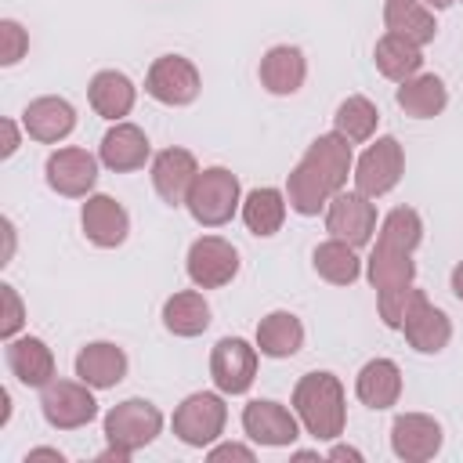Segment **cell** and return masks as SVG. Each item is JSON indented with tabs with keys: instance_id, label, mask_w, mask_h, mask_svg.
Wrapping results in <instances>:
<instances>
[{
	"instance_id": "obj_17",
	"label": "cell",
	"mask_w": 463,
	"mask_h": 463,
	"mask_svg": "<svg viewBox=\"0 0 463 463\" xmlns=\"http://www.w3.org/2000/svg\"><path fill=\"white\" fill-rule=\"evenodd\" d=\"M22 130L40 145H58L76 130V109L58 94L33 98L22 112Z\"/></svg>"
},
{
	"instance_id": "obj_31",
	"label": "cell",
	"mask_w": 463,
	"mask_h": 463,
	"mask_svg": "<svg viewBox=\"0 0 463 463\" xmlns=\"http://www.w3.org/2000/svg\"><path fill=\"white\" fill-rule=\"evenodd\" d=\"M311 268L329 286H351V282L362 279V257H358V250L351 242H344V239H333V235L315 246Z\"/></svg>"
},
{
	"instance_id": "obj_32",
	"label": "cell",
	"mask_w": 463,
	"mask_h": 463,
	"mask_svg": "<svg viewBox=\"0 0 463 463\" xmlns=\"http://www.w3.org/2000/svg\"><path fill=\"white\" fill-rule=\"evenodd\" d=\"M365 279H369V286L376 293L380 289H394V286H409V282H416V260L405 250L376 242L373 253L365 257Z\"/></svg>"
},
{
	"instance_id": "obj_2",
	"label": "cell",
	"mask_w": 463,
	"mask_h": 463,
	"mask_svg": "<svg viewBox=\"0 0 463 463\" xmlns=\"http://www.w3.org/2000/svg\"><path fill=\"white\" fill-rule=\"evenodd\" d=\"M293 412L315 441H336L347 427V394L329 369L304 373L293 387Z\"/></svg>"
},
{
	"instance_id": "obj_46",
	"label": "cell",
	"mask_w": 463,
	"mask_h": 463,
	"mask_svg": "<svg viewBox=\"0 0 463 463\" xmlns=\"http://www.w3.org/2000/svg\"><path fill=\"white\" fill-rule=\"evenodd\" d=\"M423 4H427L430 11H445V7H452L456 0H423Z\"/></svg>"
},
{
	"instance_id": "obj_30",
	"label": "cell",
	"mask_w": 463,
	"mask_h": 463,
	"mask_svg": "<svg viewBox=\"0 0 463 463\" xmlns=\"http://www.w3.org/2000/svg\"><path fill=\"white\" fill-rule=\"evenodd\" d=\"M373 61H376L380 76H387L394 83H405L423 69V47L398 36V33H383L373 47Z\"/></svg>"
},
{
	"instance_id": "obj_42",
	"label": "cell",
	"mask_w": 463,
	"mask_h": 463,
	"mask_svg": "<svg viewBox=\"0 0 463 463\" xmlns=\"http://www.w3.org/2000/svg\"><path fill=\"white\" fill-rule=\"evenodd\" d=\"M29 459H54V463H65V456H61L58 449H43V445H40V449H29V452H25V463H29Z\"/></svg>"
},
{
	"instance_id": "obj_4",
	"label": "cell",
	"mask_w": 463,
	"mask_h": 463,
	"mask_svg": "<svg viewBox=\"0 0 463 463\" xmlns=\"http://www.w3.org/2000/svg\"><path fill=\"white\" fill-rule=\"evenodd\" d=\"M105 441L116 449H127L130 456L148 449L163 434V412L148 398H123L116 402L101 420Z\"/></svg>"
},
{
	"instance_id": "obj_37",
	"label": "cell",
	"mask_w": 463,
	"mask_h": 463,
	"mask_svg": "<svg viewBox=\"0 0 463 463\" xmlns=\"http://www.w3.org/2000/svg\"><path fill=\"white\" fill-rule=\"evenodd\" d=\"M29 51V33L14 22V18H0V65L11 69L25 58Z\"/></svg>"
},
{
	"instance_id": "obj_8",
	"label": "cell",
	"mask_w": 463,
	"mask_h": 463,
	"mask_svg": "<svg viewBox=\"0 0 463 463\" xmlns=\"http://www.w3.org/2000/svg\"><path fill=\"white\" fill-rule=\"evenodd\" d=\"M402 174H405L402 141L391 137V134H383V137H376V141L354 159V174H351V177H354V188H358L362 195L380 199V195H387V192L398 188Z\"/></svg>"
},
{
	"instance_id": "obj_6",
	"label": "cell",
	"mask_w": 463,
	"mask_h": 463,
	"mask_svg": "<svg viewBox=\"0 0 463 463\" xmlns=\"http://www.w3.org/2000/svg\"><path fill=\"white\" fill-rule=\"evenodd\" d=\"M40 412L54 430H80L98 416V398L94 387L76 380H51L40 391Z\"/></svg>"
},
{
	"instance_id": "obj_16",
	"label": "cell",
	"mask_w": 463,
	"mask_h": 463,
	"mask_svg": "<svg viewBox=\"0 0 463 463\" xmlns=\"http://www.w3.org/2000/svg\"><path fill=\"white\" fill-rule=\"evenodd\" d=\"M98 159L101 166H109L112 174H130V170H141L148 159H152V145H148V134L137 127V123H112L98 145Z\"/></svg>"
},
{
	"instance_id": "obj_11",
	"label": "cell",
	"mask_w": 463,
	"mask_h": 463,
	"mask_svg": "<svg viewBox=\"0 0 463 463\" xmlns=\"http://www.w3.org/2000/svg\"><path fill=\"white\" fill-rule=\"evenodd\" d=\"M184 271L199 289H221L239 275V250L221 235H199L188 246Z\"/></svg>"
},
{
	"instance_id": "obj_24",
	"label": "cell",
	"mask_w": 463,
	"mask_h": 463,
	"mask_svg": "<svg viewBox=\"0 0 463 463\" xmlns=\"http://www.w3.org/2000/svg\"><path fill=\"white\" fill-rule=\"evenodd\" d=\"M87 98H90V109L101 116V119H112L119 123L123 116H130L134 101H137V87L127 72L119 69H101L90 76V87H87Z\"/></svg>"
},
{
	"instance_id": "obj_14",
	"label": "cell",
	"mask_w": 463,
	"mask_h": 463,
	"mask_svg": "<svg viewBox=\"0 0 463 463\" xmlns=\"http://www.w3.org/2000/svg\"><path fill=\"white\" fill-rule=\"evenodd\" d=\"M441 423L427 412H402L391 423V452L405 463H427L441 452Z\"/></svg>"
},
{
	"instance_id": "obj_34",
	"label": "cell",
	"mask_w": 463,
	"mask_h": 463,
	"mask_svg": "<svg viewBox=\"0 0 463 463\" xmlns=\"http://www.w3.org/2000/svg\"><path fill=\"white\" fill-rule=\"evenodd\" d=\"M376 242L412 253L423 242V217L412 206H394L391 213H383L380 232H376Z\"/></svg>"
},
{
	"instance_id": "obj_44",
	"label": "cell",
	"mask_w": 463,
	"mask_h": 463,
	"mask_svg": "<svg viewBox=\"0 0 463 463\" xmlns=\"http://www.w3.org/2000/svg\"><path fill=\"white\" fill-rule=\"evenodd\" d=\"M449 286H452V293H456V300H463V260L452 268V275H449Z\"/></svg>"
},
{
	"instance_id": "obj_13",
	"label": "cell",
	"mask_w": 463,
	"mask_h": 463,
	"mask_svg": "<svg viewBox=\"0 0 463 463\" xmlns=\"http://www.w3.org/2000/svg\"><path fill=\"white\" fill-rule=\"evenodd\" d=\"M242 430L253 445L264 449H286L300 438V420L293 409H286L275 398H253L242 409Z\"/></svg>"
},
{
	"instance_id": "obj_38",
	"label": "cell",
	"mask_w": 463,
	"mask_h": 463,
	"mask_svg": "<svg viewBox=\"0 0 463 463\" xmlns=\"http://www.w3.org/2000/svg\"><path fill=\"white\" fill-rule=\"evenodd\" d=\"M206 459L210 463H221V459H242V463H253L257 459V452L250 449V445H239V441H224V445H210V452H206Z\"/></svg>"
},
{
	"instance_id": "obj_25",
	"label": "cell",
	"mask_w": 463,
	"mask_h": 463,
	"mask_svg": "<svg viewBox=\"0 0 463 463\" xmlns=\"http://www.w3.org/2000/svg\"><path fill=\"white\" fill-rule=\"evenodd\" d=\"M394 101H398V109H402L405 116H412V119H434V116H441L445 105H449V87H445V80L434 76V72H416L412 80L398 83Z\"/></svg>"
},
{
	"instance_id": "obj_9",
	"label": "cell",
	"mask_w": 463,
	"mask_h": 463,
	"mask_svg": "<svg viewBox=\"0 0 463 463\" xmlns=\"http://www.w3.org/2000/svg\"><path fill=\"white\" fill-rule=\"evenodd\" d=\"M260 351L242 336H221L210 351V380L221 394H246L257 380Z\"/></svg>"
},
{
	"instance_id": "obj_3",
	"label": "cell",
	"mask_w": 463,
	"mask_h": 463,
	"mask_svg": "<svg viewBox=\"0 0 463 463\" xmlns=\"http://www.w3.org/2000/svg\"><path fill=\"white\" fill-rule=\"evenodd\" d=\"M184 206H188V213H192L195 224L221 228L242 206V184H239V177L228 166H203L195 174L192 188H188Z\"/></svg>"
},
{
	"instance_id": "obj_19",
	"label": "cell",
	"mask_w": 463,
	"mask_h": 463,
	"mask_svg": "<svg viewBox=\"0 0 463 463\" xmlns=\"http://www.w3.org/2000/svg\"><path fill=\"white\" fill-rule=\"evenodd\" d=\"M402 333H405V340H409L412 351H420V354H438V351H445L449 340H452V318H449L441 307H434V304L427 300V293H420L416 304L405 311Z\"/></svg>"
},
{
	"instance_id": "obj_12",
	"label": "cell",
	"mask_w": 463,
	"mask_h": 463,
	"mask_svg": "<svg viewBox=\"0 0 463 463\" xmlns=\"http://www.w3.org/2000/svg\"><path fill=\"white\" fill-rule=\"evenodd\" d=\"M98 166L101 159L87 148H54L43 163V177L51 184V192L65 195V199H87L98 184Z\"/></svg>"
},
{
	"instance_id": "obj_39",
	"label": "cell",
	"mask_w": 463,
	"mask_h": 463,
	"mask_svg": "<svg viewBox=\"0 0 463 463\" xmlns=\"http://www.w3.org/2000/svg\"><path fill=\"white\" fill-rule=\"evenodd\" d=\"M0 130H4V145H0V159H11L22 145V130L14 119H0Z\"/></svg>"
},
{
	"instance_id": "obj_36",
	"label": "cell",
	"mask_w": 463,
	"mask_h": 463,
	"mask_svg": "<svg viewBox=\"0 0 463 463\" xmlns=\"http://www.w3.org/2000/svg\"><path fill=\"white\" fill-rule=\"evenodd\" d=\"M22 326H25V304H22L18 289L11 282H4L0 286V336H4V344L14 340L22 333Z\"/></svg>"
},
{
	"instance_id": "obj_23",
	"label": "cell",
	"mask_w": 463,
	"mask_h": 463,
	"mask_svg": "<svg viewBox=\"0 0 463 463\" xmlns=\"http://www.w3.org/2000/svg\"><path fill=\"white\" fill-rule=\"evenodd\" d=\"M354 394L373 412L398 405V398H402V369H398V362L394 358H369L354 376Z\"/></svg>"
},
{
	"instance_id": "obj_26",
	"label": "cell",
	"mask_w": 463,
	"mask_h": 463,
	"mask_svg": "<svg viewBox=\"0 0 463 463\" xmlns=\"http://www.w3.org/2000/svg\"><path fill=\"white\" fill-rule=\"evenodd\" d=\"M210 322H213V311H210L206 297L199 293V286H195V289L170 293V297L163 300V326H166V333H174V336L192 340V336L206 333Z\"/></svg>"
},
{
	"instance_id": "obj_20",
	"label": "cell",
	"mask_w": 463,
	"mask_h": 463,
	"mask_svg": "<svg viewBox=\"0 0 463 463\" xmlns=\"http://www.w3.org/2000/svg\"><path fill=\"white\" fill-rule=\"evenodd\" d=\"M257 76H260V87L275 98H289L304 87L307 80V58L300 47L293 43H275L264 51L260 65H257Z\"/></svg>"
},
{
	"instance_id": "obj_18",
	"label": "cell",
	"mask_w": 463,
	"mask_h": 463,
	"mask_svg": "<svg viewBox=\"0 0 463 463\" xmlns=\"http://www.w3.org/2000/svg\"><path fill=\"white\" fill-rule=\"evenodd\" d=\"M199 174V163L188 148H163L152 156V188L166 206H184L188 188Z\"/></svg>"
},
{
	"instance_id": "obj_43",
	"label": "cell",
	"mask_w": 463,
	"mask_h": 463,
	"mask_svg": "<svg viewBox=\"0 0 463 463\" xmlns=\"http://www.w3.org/2000/svg\"><path fill=\"white\" fill-rule=\"evenodd\" d=\"M101 463H130V452L127 449H116V445H109L101 456H98Z\"/></svg>"
},
{
	"instance_id": "obj_41",
	"label": "cell",
	"mask_w": 463,
	"mask_h": 463,
	"mask_svg": "<svg viewBox=\"0 0 463 463\" xmlns=\"http://www.w3.org/2000/svg\"><path fill=\"white\" fill-rule=\"evenodd\" d=\"M326 459H354V463H362V452L351 449V445H333V449L326 452Z\"/></svg>"
},
{
	"instance_id": "obj_27",
	"label": "cell",
	"mask_w": 463,
	"mask_h": 463,
	"mask_svg": "<svg viewBox=\"0 0 463 463\" xmlns=\"http://www.w3.org/2000/svg\"><path fill=\"white\" fill-rule=\"evenodd\" d=\"M286 210H289L286 192H279V188H271V184L246 192V195H242V206H239L242 224H246L250 235H257V239H271V235L282 228Z\"/></svg>"
},
{
	"instance_id": "obj_10",
	"label": "cell",
	"mask_w": 463,
	"mask_h": 463,
	"mask_svg": "<svg viewBox=\"0 0 463 463\" xmlns=\"http://www.w3.org/2000/svg\"><path fill=\"white\" fill-rule=\"evenodd\" d=\"M326 232L333 239H344L351 242L354 250L369 246L373 235H376V203L369 195H362L358 188L354 192H336L326 206Z\"/></svg>"
},
{
	"instance_id": "obj_5",
	"label": "cell",
	"mask_w": 463,
	"mask_h": 463,
	"mask_svg": "<svg viewBox=\"0 0 463 463\" xmlns=\"http://www.w3.org/2000/svg\"><path fill=\"white\" fill-rule=\"evenodd\" d=\"M224 423H228V405H224L221 391H195V394H188L174 409V420H170L177 441H184L188 449H210L224 434Z\"/></svg>"
},
{
	"instance_id": "obj_1",
	"label": "cell",
	"mask_w": 463,
	"mask_h": 463,
	"mask_svg": "<svg viewBox=\"0 0 463 463\" xmlns=\"http://www.w3.org/2000/svg\"><path fill=\"white\" fill-rule=\"evenodd\" d=\"M347 174H354L351 141L344 134H336V130L318 134L307 145V152L300 156V163L289 170V177H286L289 210L300 213V217L326 213L329 199L347 188Z\"/></svg>"
},
{
	"instance_id": "obj_22",
	"label": "cell",
	"mask_w": 463,
	"mask_h": 463,
	"mask_svg": "<svg viewBox=\"0 0 463 463\" xmlns=\"http://www.w3.org/2000/svg\"><path fill=\"white\" fill-rule=\"evenodd\" d=\"M7 369L22 387L43 391L54 380V351L40 336H14L7 340Z\"/></svg>"
},
{
	"instance_id": "obj_21",
	"label": "cell",
	"mask_w": 463,
	"mask_h": 463,
	"mask_svg": "<svg viewBox=\"0 0 463 463\" xmlns=\"http://www.w3.org/2000/svg\"><path fill=\"white\" fill-rule=\"evenodd\" d=\"M127 365H130L127 362V351L119 344H112V340H90V344H83L76 351V362H72L76 376L83 383H90L94 391H109V387L123 383Z\"/></svg>"
},
{
	"instance_id": "obj_7",
	"label": "cell",
	"mask_w": 463,
	"mask_h": 463,
	"mask_svg": "<svg viewBox=\"0 0 463 463\" xmlns=\"http://www.w3.org/2000/svg\"><path fill=\"white\" fill-rule=\"evenodd\" d=\"M199 90H203V76L184 54H159L145 72V94L159 105L184 109L199 98Z\"/></svg>"
},
{
	"instance_id": "obj_33",
	"label": "cell",
	"mask_w": 463,
	"mask_h": 463,
	"mask_svg": "<svg viewBox=\"0 0 463 463\" xmlns=\"http://www.w3.org/2000/svg\"><path fill=\"white\" fill-rule=\"evenodd\" d=\"M380 127V109L365 98V94H347L340 105H336V116H333V130L344 134L351 145H362V141H373Z\"/></svg>"
},
{
	"instance_id": "obj_15",
	"label": "cell",
	"mask_w": 463,
	"mask_h": 463,
	"mask_svg": "<svg viewBox=\"0 0 463 463\" xmlns=\"http://www.w3.org/2000/svg\"><path fill=\"white\" fill-rule=\"evenodd\" d=\"M80 224L90 246L98 250H116L127 242L130 235V213L123 210V203H116L105 192H90L83 210H80Z\"/></svg>"
},
{
	"instance_id": "obj_29",
	"label": "cell",
	"mask_w": 463,
	"mask_h": 463,
	"mask_svg": "<svg viewBox=\"0 0 463 463\" xmlns=\"http://www.w3.org/2000/svg\"><path fill=\"white\" fill-rule=\"evenodd\" d=\"M383 29L398 33L420 47H427L438 36L434 11L423 0H383Z\"/></svg>"
},
{
	"instance_id": "obj_35",
	"label": "cell",
	"mask_w": 463,
	"mask_h": 463,
	"mask_svg": "<svg viewBox=\"0 0 463 463\" xmlns=\"http://www.w3.org/2000/svg\"><path fill=\"white\" fill-rule=\"evenodd\" d=\"M420 293H423V289H420L416 282H409V286H394V289H380V293H376L380 322H383L387 329H402L405 311L416 304V297H420Z\"/></svg>"
},
{
	"instance_id": "obj_45",
	"label": "cell",
	"mask_w": 463,
	"mask_h": 463,
	"mask_svg": "<svg viewBox=\"0 0 463 463\" xmlns=\"http://www.w3.org/2000/svg\"><path fill=\"white\" fill-rule=\"evenodd\" d=\"M11 420V391L7 387H0V427Z\"/></svg>"
},
{
	"instance_id": "obj_40",
	"label": "cell",
	"mask_w": 463,
	"mask_h": 463,
	"mask_svg": "<svg viewBox=\"0 0 463 463\" xmlns=\"http://www.w3.org/2000/svg\"><path fill=\"white\" fill-rule=\"evenodd\" d=\"M0 235H4L0 264H11V257H14V242H18V232H14V221H11V217H0Z\"/></svg>"
},
{
	"instance_id": "obj_28",
	"label": "cell",
	"mask_w": 463,
	"mask_h": 463,
	"mask_svg": "<svg viewBox=\"0 0 463 463\" xmlns=\"http://www.w3.org/2000/svg\"><path fill=\"white\" fill-rule=\"evenodd\" d=\"M253 344L264 358H293L304 347V322L293 311H268L257 322Z\"/></svg>"
}]
</instances>
